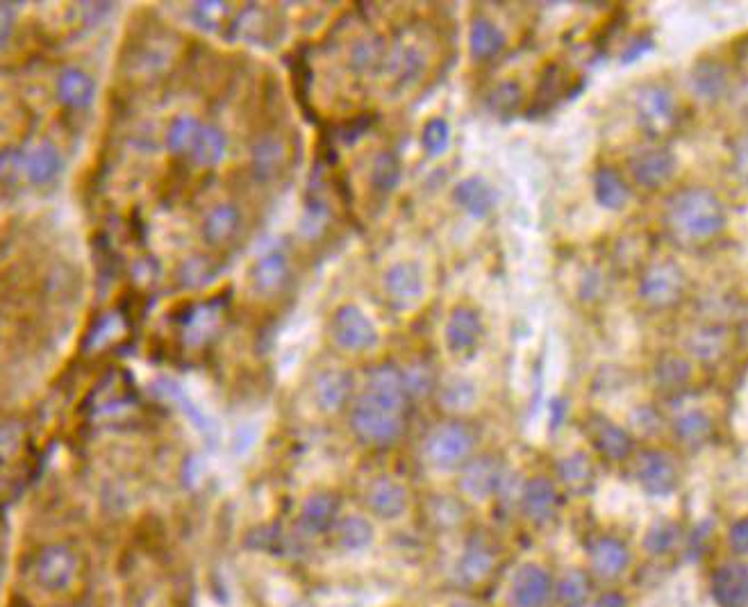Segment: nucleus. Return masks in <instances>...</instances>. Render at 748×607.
<instances>
[{"label": "nucleus", "mask_w": 748, "mask_h": 607, "mask_svg": "<svg viewBox=\"0 0 748 607\" xmlns=\"http://www.w3.org/2000/svg\"><path fill=\"white\" fill-rule=\"evenodd\" d=\"M667 219L669 230L678 239L685 241H708L721 235L726 228L728 214L726 205L712 189L705 187H687L680 189L667 201Z\"/></svg>", "instance_id": "f257e3e1"}, {"label": "nucleus", "mask_w": 748, "mask_h": 607, "mask_svg": "<svg viewBox=\"0 0 748 607\" xmlns=\"http://www.w3.org/2000/svg\"><path fill=\"white\" fill-rule=\"evenodd\" d=\"M403 412V407L364 392L351 410V428L362 444L389 446L401 437L405 428Z\"/></svg>", "instance_id": "f03ea898"}, {"label": "nucleus", "mask_w": 748, "mask_h": 607, "mask_svg": "<svg viewBox=\"0 0 748 607\" xmlns=\"http://www.w3.org/2000/svg\"><path fill=\"white\" fill-rule=\"evenodd\" d=\"M473 432L460 421H448L437 426L426 439V457L439 471H453L467 462L473 451Z\"/></svg>", "instance_id": "7ed1b4c3"}, {"label": "nucleus", "mask_w": 748, "mask_h": 607, "mask_svg": "<svg viewBox=\"0 0 748 607\" xmlns=\"http://www.w3.org/2000/svg\"><path fill=\"white\" fill-rule=\"evenodd\" d=\"M687 289V278L678 264L669 260L653 262L646 266V271L639 278V298L655 310H667V307L680 303Z\"/></svg>", "instance_id": "20e7f679"}, {"label": "nucleus", "mask_w": 748, "mask_h": 607, "mask_svg": "<svg viewBox=\"0 0 748 607\" xmlns=\"http://www.w3.org/2000/svg\"><path fill=\"white\" fill-rule=\"evenodd\" d=\"M330 337L344 351H369L378 344V328L369 314L353 303L339 305L330 321Z\"/></svg>", "instance_id": "39448f33"}, {"label": "nucleus", "mask_w": 748, "mask_h": 607, "mask_svg": "<svg viewBox=\"0 0 748 607\" xmlns=\"http://www.w3.org/2000/svg\"><path fill=\"white\" fill-rule=\"evenodd\" d=\"M637 121L648 135L660 137L676 123V98L660 82H646L635 94Z\"/></svg>", "instance_id": "423d86ee"}, {"label": "nucleus", "mask_w": 748, "mask_h": 607, "mask_svg": "<svg viewBox=\"0 0 748 607\" xmlns=\"http://www.w3.org/2000/svg\"><path fill=\"white\" fill-rule=\"evenodd\" d=\"M80 571L78 553L69 544H48L35 560L37 585L46 592H64L71 587Z\"/></svg>", "instance_id": "0eeeda50"}, {"label": "nucleus", "mask_w": 748, "mask_h": 607, "mask_svg": "<svg viewBox=\"0 0 748 607\" xmlns=\"http://www.w3.org/2000/svg\"><path fill=\"white\" fill-rule=\"evenodd\" d=\"M482 332H485V326H482V317L476 307L471 305H457L453 307L451 317L446 321L444 328V339L448 351L453 355H467L471 351H476V346L480 344Z\"/></svg>", "instance_id": "6e6552de"}, {"label": "nucleus", "mask_w": 748, "mask_h": 607, "mask_svg": "<svg viewBox=\"0 0 748 607\" xmlns=\"http://www.w3.org/2000/svg\"><path fill=\"white\" fill-rule=\"evenodd\" d=\"M637 482L651 496H667L678 485V469L671 455L662 451H644L635 464Z\"/></svg>", "instance_id": "1a4fd4ad"}, {"label": "nucleus", "mask_w": 748, "mask_h": 607, "mask_svg": "<svg viewBox=\"0 0 748 607\" xmlns=\"http://www.w3.org/2000/svg\"><path fill=\"white\" fill-rule=\"evenodd\" d=\"M385 291L398 307L417 305L426 291L423 271L417 262H394L385 271Z\"/></svg>", "instance_id": "9d476101"}, {"label": "nucleus", "mask_w": 748, "mask_h": 607, "mask_svg": "<svg viewBox=\"0 0 748 607\" xmlns=\"http://www.w3.org/2000/svg\"><path fill=\"white\" fill-rule=\"evenodd\" d=\"M678 162L667 148H648V151L637 153L630 160V173L639 187L658 189L676 176Z\"/></svg>", "instance_id": "9b49d317"}, {"label": "nucleus", "mask_w": 748, "mask_h": 607, "mask_svg": "<svg viewBox=\"0 0 748 607\" xmlns=\"http://www.w3.org/2000/svg\"><path fill=\"white\" fill-rule=\"evenodd\" d=\"M503 467L494 455H480L471 460L462 471L460 485L464 492L478 501H485L492 494H496L503 485Z\"/></svg>", "instance_id": "f8f14e48"}, {"label": "nucleus", "mask_w": 748, "mask_h": 607, "mask_svg": "<svg viewBox=\"0 0 748 607\" xmlns=\"http://www.w3.org/2000/svg\"><path fill=\"white\" fill-rule=\"evenodd\" d=\"M689 87H692L698 101L714 105L730 91V71L719 60H698L689 73Z\"/></svg>", "instance_id": "ddd939ff"}, {"label": "nucleus", "mask_w": 748, "mask_h": 607, "mask_svg": "<svg viewBox=\"0 0 748 607\" xmlns=\"http://www.w3.org/2000/svg\"><path fill=\"white\" fill-rule=\"evenodd\" d=\"M223 317V303L221 301H205L198 305L187 307V312L182 314L180 326H182V337L189 346H203L214 337V332L219 330V323Z\"/></svg>", "instance_id": "4468645a"}, {"label": "nucleus", "mask_w": 748, "mask_h": 607, "mask_svg": "<svg viewBox=\"0 0 748 607\" xmlns=\"http://www.w3.org/2000/svg\"><path fill=\"white\" fill-rule=\"evenodd\" d=\"M551 596V576L537 564L521 567L512 582L514 607H544Z\"/></svg>", "instance_id": "2eb2a0df"}, {"label": "nucleus", "mask_w": 748, "mask_h": 607, "mask_svg": "<svg viewBox=\"0 0 748 607\" xmlns=\"http://www.w3.org/2000/svg\"><path fill=\"white\" fill-rule=\"evenodd\" d=\"M453 201L473 219H487L496 207V191L482 176H469L455 185Z\"/></svg>", "instance_id": "dca6fc26"}, {"label": "nucleus", "mask_w": 748, "mask_h": 607, "mask_svg": "<svg viewBox=\"0 0 748 607\" xmlns=\"http://www.w3.org/2000/svg\"><path fill=\"white\" fill-rule=\"evenodd\" d=\"M712 596L721 607H746L748 580L742 562H726L714 571Z\"/></svg>", "instance_id": "f3484780"}, {"label": "nucleus", "mask_w": 748, "mask_h": 607, "mask_svg": "<svg viewBox=\"0 0 748 607\" xmlns=\"http://www.w3.org/2000/svg\"><path fill=\"white\" fill-rule=\"evenodd\" d=\"M367 505L380 519H398L407 510V489L394 478H376L367 489Z\"/></svg>", "instance_id": "a211bd4d"}, {"label": "nucleus", "mask_w": 748, "mask_h": 607, "mask_svg": "<svg viewBox=\"0 0 748 607\" xmlns=\"http://www.w3.org/2000/svg\"><path fill=\"white\" fill-rule=\"evenodd\" d=\"M558 501V489H555L551 480L542 476L528 480L521 492L523 514L535 523H544L551 519L555 510H558Z\"/></svg>", "instance_id": "6ab92c4d"}, {"label": "nucleus", "mask_w": 748, "mask_h": 607, "mask_svg": "<svg viewBox=\"0 0 748 607\" xmlns=\"http://www.w3.org/2000/svg\"><path fill=\"white\" fill-rule=\"evenodd\" d=\"M287 141L280 135H264L253 144L251 148V162H253V173L257 180H271L285 169L287 164Z\"/></svg>", "instance_id": "aec40b11"}, {"label": "nucleus", "mask_w": 748, "mask_h": 607, "mask_svg": "<svg viewBox=\"0 0 748 607\" xmlns=\"http://www.w3.org/2000/svg\"><path fill=\"white\" fill-rule=\"evenodd\" d=\"M57 98L71 110H87L96 98V82L82 69H64L57 78Z\"/></svg>", "instance_id": "412c9836"}, {"label": "nucleus", "mask_w": 748, "mask_h": 607, "mask_svg": "<svg viewBox=\"0 0 748 607\" xmlns=\"http://www.w3.org/2000/svg\"><path fill=\"white\" fill-rule=\"evenodd\" d=\"M353 389V378L351 373L339 371V369H328L314 382V398L323 412H339L351 398Z\"/></svg>", "instance_id": "4be33fe9"}, {"label": "nucleus", "mask_w": 748, "mask_h": 607, "mask_svg": "<svg viewBox=\"0 0 748 607\" xmlns=\"http://www.w3.org/2000/svg\"><path fill=\"white\" fill-rule=\"evenodd\" d=\"M62 171V155L53 141L41 139L26 153V178L32 185H48Z\"/></svg>", "instance_id": "5701e85b"}, {"label": "nucleus", "mask_w": 748, "mask_h": 607, "mask_svg": "<svg viewBox=\"0 0 748 607\" xmlns=\"http://www.w3.org/2000/svg\"><path fill=\"white\" fill-rule=\"evenodd\" d=\"M339 514V501L328 492L312 494L301 507V526L310 535H323L335 526Z\"/></svg>", "instance_id": "b1692460"}, {"label": "nucleus", "mask_w": 748, "mask_h": 607, "mask_svg": "<svg viewBox=\"0 0 748 607\" xmlns=\"http://www.w3.org/2000/svg\"><path fill=\"white\" fill-rule=\"evenodd\" d=\"M592 567L603 578H617L630 564V553L623 542L614 537H601L596 539L592 551Z\"/></svg>", "instance_id": "393cba45"}, {"label": "nucleus", "mask_w": 748, "mask_h": 607, "mask_svg": "<svg viewBox=\"0 0 748 607\" xmlns=\"http://www.w3.org/2000/svg\"><path fill=\"white\" fill-rule=\"evenodd\" d=\"M228 153V137L226 132L221 128L212 126V123H203L201 132L194 141V148H191L189 160L196 166H203V169H212V166H219L223 160H226Z\"/></svg>", "instance_id": "a878e982"}, {"label": "nucleus", "mask_w": 748, "mask_h": 607, "mask_svg": "<svg viewBox=\"0 0 748 607\" xmlns=\"http://www.w3.org/2000/svg\"><path fill=\"white\" fill-rule=\"evenodd\" d=\"M505 48L503 30L487 16H476L469 28V51L473 60H492Z\"/></svg>", "instance_id": "bb28decb"}, {"label": "nucleus", "mask_w": 748, "mask_h": 607, "mask_svg": "<svg viewBox=\"0 0 748 607\" xmlns=\"http://www.w3.org/2000/svg\"><path fill=\"white\" fill-rule=\"evenodd\" d=\"M239 226H241V212L237 210V205H232V203L216 205L203 221V239L210 246H221L237 235Z\"/></svg>", "instance_id": "cd10ccee"}, {"label": "nucleus", "mask_w": 748, "mask_h": 607, "mask_svg": "<svg viewBox=\"0 0 748 607\" xmlns=\"http://www.w3.org/2000/svg\"><path fill=\"white\" fill-rule=\"evenodd\" d=\"M592 435L596 446L601 448V453L608 455L610 460H626L630 451H633V437L605 417H596L592 421Z\"/></svg>", "instance_id": "c85d7f7f"}, {"label": "nucleus", "mask_w": 748, "mask_h": 607, "mask_svg": "<svg viewBox=\"0 0 748 607\" xmlns=\"http://www.w3.org/2000/svg\"><path fill=\"white\" fill-rule=\"evenodd\" d=\"M492 567H494V551L489 548L485 539L473 537L467 544V548H464L460 567H457V573H460L462 582H467V585H476V582L485 580L489 576Z\"/></svg>", "instance_id": "c756f323"}, {"label": "nucleus", "mask_w": 748, "mask_h": 607, "mask_svg": "<svg viewBox=\"0 0 748 607\" xmlns=\"http://www.w3.org/2000/svg\"><path fill=\"white\" fill-rule=\"evenodd\" d=\"M287 278L289 262L287 257L278 251L264 255L262 260H257V264L253 266V287L260 291V294H276V291L287 285Z\"/></svg>", "instance_id": "7c9ffc66"}, {"label": "nucleus", "mask_w": 748, "mask_h": 607, "mask_svg": "<svg viewBox=\"0 0 748 607\" xmlns=\"http://www.w3.org/2000/svg\"><path fill=\"white\" fill-rule=\"evenodd\" d=\"M594 196H596V203L605 207V210L617 212L628 205L630 189L626 185V180H623L617 171L603 166V169H598L594 176Z\"/></svg>", "instance_id": "2f4dec72"}, {"label": "nucleus", "mask_w": 748, "mask_h": 607, "mask_svg": "<svg viewBox=\"0 0 748 607\" xmlns=\"http://www.w3.org/2000/svg\"><path fill=\"white\" fill-rule=\"evenodd\" d=\"M558 476L564 482V487L571 492H585L592 487L594 482V464L589 460V455L583 451H576L564 457L558 464Z\"/></svg>", "instance_id": "473e14b6"}, {"label": "nucleus", "mask_w": 748, "mask_h": 607, "mask_svg": "<svg viewBox=\"0 0 748 607\" xmlns=\"http://www.w3.org/2000/svg\"><path fill=\"white\" fill-rule=\"evenodd\" d=\"M714 430V423L708 412L703 410H689L683 412L680 417L673 421V432H676L680 442L689 446H701L710 439Z\"/></svg>", "instance_id": "72a5a7b5"}, {"label": "nucleus", "mask_w": 748, "mask_h": 607, "mask_svg": "<svg viewBox=\"0 0 748 607\" xmlns=\"http://www.w3.org/2000/svg\"><path fill=\"white\" fill-rule=\"evenodd\" d=\"M692 378V364L683 355L667 353L655 364V382L667 392H678Z\"/></svg>", "instance_id": "f704fd0d"}, {"label": "nucleus", "mask_w": 748, "mask_h": 607, "mask_svg": "<svg viewBox=\"0 0 748 607\" xmlns=\"http://www.w3.org/2000/svg\"><path fill=\"white\" fill-rule=\"evenodd\" d=\"M203 123L191 114H178L176 119L169 123V130H166V148L173 155H187L194 148V141L201 132Z\"/></svg>", "instance_id": "c9c22d12"}, {"label": "nucleus", "mask_w": 748, "mask_h": 607, "mask_svg": "<svg viewBox=\"0 0 748 607\" xmlns=\"http://www.w3.org/2000/svg\"><path fill=\"white\" fill-rule=\"evenodd\" d=\"M403 180V166L394 153L382 151L371 164V185L380 194H392Z\"/></svg>", "instance_id": "e433bc0d"}, {"label": "nucleus", "mask_w": 748, "mask_h": 607, "mask_svg": "<svg viewBox=\"0 0 748 607\" xmlns=\"http://www.w3.org/2000/svg\"><path fill=\"white\" fill-rule=\"evenodd\" d=\"M337 539L346 551H362V548H367L373 542L371 521H367L364 517H357V514H351V517H346L342 523H339Z\"/></svg>", "instance_id": "4c0bfd02"}, {"label": "nucleus", "mask_w": 748, "mask_h": 607, "mask_svg": "<svg viewBox=\"0 0 748 607\" xmlns=\"http://www.w3.org/2000/svg\"><path fill=\"white\" fill-rule=\"evenodd\" d=\"M421 146L428 157H442L451 146V126L442 116H432L421 128Z\"/></svg>", "instance_id": "58836bf2"}, {"label": "nucleus", "mask_w": 748, "mask_h": 607, "mask_svg": "<svg viewBox=\"0 0 748 607\" xmlns=\"http://www.w3.org/2000/svg\"><path fill=\"white\" fill-rule=\"evenodd\" d=\"M523 105V89L517 80H505L489 96V110L501 119H508L519 112Z\"/></svg>", "instance_id": "ea45409f"}, {"label": "nucleus", "mask_w": 748, "mask_h": 607, "mask_svg": "<svg viewBox=\"0 0 748 607\" xmlns=\"http://www.w3.org/2000/svg\"><path fill=\"white\" fill-rule=\"evenodd\" d=\"M382 41L376 37H364L357 39L351 46V55H348V66L355 73H367L373 71L376 66L382 64Z\"/></svg>", "instance_id": "a19ab883"}, {"label": "nucleus", "mask_w": 748, "mask_h": 607, "mask_svg": "<svg viewBox=\"0 0 748 607\" xmlns=\"http://www.w3.org/2000/svg\"><path fill=\"white\" fill-rule=\"evenodd\" d=\"M123 330H126V323H123L121 314H105V317L89 330L85 348L87 351H103V348H107L121 337Z\"/></svg>", "instance_id": "79ce46f5"}, {"label": "nucleus", "mask_w": 748, "mask_h": 607, "mask_svg": "<svg viewBox=\"0 0 748 607\" xmlns=\"http://www.w3.org/2000/svg\"><path fill=\"white\" fill-rule=\"evenodd\" d=\"M589 589H592V585H589V578L583 571H569L567 576L562 578L558 589L560 603L564 607H585Z\"/></svg>", "instance_id": "37998d69"}, {"label": "nucleus", "mask_w": 748, "mask_h": 607, "mask_svg": "<svg viewBox=\"0 0 748 607\" xmlns=\"http://www.w3.org/2000/svg\"><path fill=\"white\" fill-rule=\"evenodd\" d=\"M689 348L701 360H712V357L721 355L723 348H726V335L719 328H703L694 332L692 339H689Z\"/></svg>", "instance_id": "c03bdc74"}, {"label": "nucleus", "mask_w": 748, "mask_h": 607, "mask_svg": "<svg viewBox=\"0 0 748 607\" xmlns=\"http://www.w3.org/2000/svg\"><path fill=\"white\" fill-rule=\"evenodd\" d=\"M680 537V528L673 521H658L653 523V528L646 535V551L651 555H664L676 546Z\"/></svg>", "instance_id": "a18cd8bd"}, {"label": "nucleus", "mask_w": 748, "mask_h": 607, "mask_svg": "<svg viewBox=\"0 0 748 607\" xmlns=\"http://www.w3.org/2000/svg\"><path fill=\"white\" fill-rule=\"evenodd\" d=\"M228 5L219 3V0H205V3H196L191 7V19L198 28L212 32L228 19Z\"/></svg>", "instance_id": "49530a36"}, {"label": "nucleus", "mask_w": 748, "mask_h": 607, "mask_svg": "<svg viewBox=\"0 0 748 607\" xmlns=\"http://www.w3.org/2000/svg\"><path fill=\"white\" fill-rule=\"evenodd\" d=\"M442 401L448 410H469L473 401H476V387L469 380L455 378L444 385Z\"/></svg>", "instance_id": "de8ad7c7"}, {"label": "nucleus", "mask_w": 748, "mask_h": 607, "mask_svg": "<svg viewBox=\"0 0 748 607\" xmlns=\"http://www.w3.org/2000/svg\"><path fill=\"white\" fill-rule=\"evenodd\" d=\"M21 173L26 176V153L14 146L3 148L0 151V182L3 185H14V182H19Z\"/></svg>", "instance_id": "09e8293b"}, {"label": "nucleus", "mask_w": 748, "mask_h": 607, "mask_svg": "<svg viewBox=\"0 0 748 607\" xmlns=\"http://www.w3.org/2000/svg\"><path fill=\"white\" fill-rule=\"evenodd\" d=\"M237 37L248 39V41H260L264 32H267V21H264V12L257 7H248L241 12V16L235 23Z\"/></svg>", "instance_id": "8fccbe9b"}, {"label": "nucleus", "mask_w": 748, "mask_h": 607, "mask_svg": "<svg viewBox=\"0 0 748 607\" xmlns=\"http://www.w3.org/2000/svg\"><path fill=\"white\" fill-rule=\"evenodd\" d=\"M214 276V269L207 257H191L180 269V278L189 287H201L205 282H210Z\"/></svg>", "instance_id": "3c124183"}, {"label": "nucleus", "mask_w": 748, "mask_h": 607, "mask_svg": "<svg viewBox=\"0 0 748 607\" xmlns=\"http://www.w3.org/2000/svg\"><path fill=\"white\" fill-rule=\"evenodd\" d=\"M403 378H405L407 394L410 396H426L432 389V382H435V378H432V371L428 367H423V364H414V367L405 369Z\"/></svg>", "instance_id": "603ef678"}, {"label": "nucleus", "mask_w": 748, "mask_h": 607, "mask_svg": "<svg viewBox=\"0 0 748 607\" xmlns=\"http://www.w3.org/2000/svg\"><path fill=\"white\" fill-rule=\"evenodd\" d=\"M633 421L639 432H646V435H653V432L660 430V414L653 410V407H639V410L633 414Z\"/></svg>", "instance_id": "864d4df0"}, {"label": "nucleus", "mask_w": 748, "mask_h": 607, "mask_svg": "<svg viewBox=\"0 0 748 607\" xmlns=\"http://www.w3.org/2000/svg\"><path fill=\"white\" fill-rule=\"evenodd\" d=\"M746 542H748V528H746V521L739 519L735 521L733 526H730V535H728V544L730 548L737 555H744L746 553Z\"/></svg>", "instance_id": "5fc2aeb1"}, {"label": "nucleus", "mask_w": 748, "mask_h": 607, "mask_svg": "<svg viewBox=\"0 0 748 607\" xmlns=\"http://www.w3.org/2000/svg\"><path fill=\"white\" fill-rule=\"evenodd\" d=\"M651 48H653L651 37H639L635 41H630V44L626 46V51L621 53V60L623 64H630V62H635L637 57H642L646 51H651Z\"/></svg>", "instance_id": "6e6d98bb"}, {"label": "nucleus", "mask_w": 748, "mask_h": 607, "mask_svg": "<svg viewBox=\"0 0 748 607\" xmlns=\"http://www.w3.org/2000/svg\"><path fill=\"white\" fill-rule=\"evenodd\" d=\"M708 537H710V523H701V526H698L692 532L687 551H689V555L694 557V560H696V557H701V553L705 551V542H708Z\"/></svg>", "instance_id": "4d7b16f0"}, {"label": "nucleus", "mask_w": 748, "mask_h": 607, "mask_svg": "<svg viewBox=\"0 0 748 607\" xmlns=\"http://www.w3.org/2000/svg\"><path fill=\"white\" fill-rule=\"evenodd\" d=\"M19 428L16 426H0V457H3L5 453H12L16 451V446H19Z\"/></svg>", "instance_id": "13d9d810"}, {"label": "nucleus", "mask_w": 748, "mask_h": 607, "mask_svg": "<svg viewBox=\"0 0 748 607\" xmlns=\"http://www.w3.org/2000/svg\"><path fill=\"white\" fill-rule=\"evenodd\" d=\"M14 30V10L7 3H0V46L12 37Z\"/></svg>", "instance_id": "bf43d9fd"}, {"label": "nucleus", "mask_w": 748, "mask_h": 607, "mask_svg": "<svg viewBox=\"0 0 748 607\" xmlns=\"http://www.w3.org/2000/svg\"><path fill=\"white\" fill-rule=\"evenodd\" d=\"M596 607H628V601L621 594L610 592V594H603L601 598H598Z\"/></svg>", "instance_id": "052dcab7"}, {"label": "nucleus", "mask_w": 748, "mask_h": 607, "mask_svg": "<svg viewBox=\"0 0 748 607\" xmlns=\"http://www.w3.org/2000/svg\"><path fill=\"white\" fill-rule=\"evenodd\" d=\"M451 607H476V605H471V603H455Z\"/></svg>", "instance_id": "680f3d73"}, {"label": "nucleus", "mask_w": 748, "mask_h": 607, "mask_svg": "<svg viewBox=\"0 0 748 607\" xmlns=\"http://www.w3.org/2000/svg\"><path fill=\"white\" fill-rule=\"evenodd\" d=\"M0 585H3V571H0Z\"/></svg>", "instance_id": "e2e57ef3"}, {"label": "nucleus", "mask_w": 748, "mask_h": 607, "mask_svg": "<svg viewBox=\"0 0 748 607\" xmlns=\"http://www.w3.org/2000/svg\"><path fill=\"white\" fill-rule=\"evenodd\" d=\"M0 469H3V457H0Z\"/></svg>", "instance_id": "0e129e2a"}, {"label": "nucleus", "mask_w": 748, "mask_h": 607, "mask_svg": "<svg viewBox=\"0 0 748 607\" xmlns=\"http://www.w3.org/2000/svg\"><path fill=\"white\" fill-rule=\"evenodd\" d=\"M78 607H91V605H78Z\"/></svg>", "instance_id": "69168bd1"}]
</instances>
